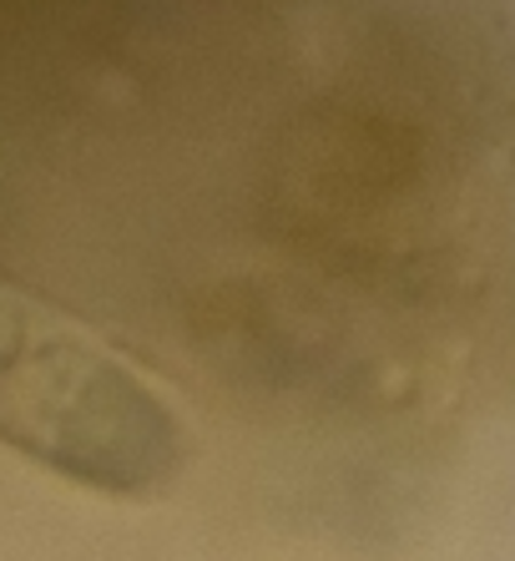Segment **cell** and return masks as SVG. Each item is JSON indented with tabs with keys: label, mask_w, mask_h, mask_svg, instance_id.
I'll list each match as a JSON object with an SVG mask.
<instances>
[{
	"label": "cell",
	"mask_w": 515,
	"mask_h": 561,
	"mask_svg": "<svg viewBox=\"0 0 515 561\" xmlns=\"http://www.w3.org/2000/svg\"><path fill=\"white\" fill-rule=\"evenodd\" d=\"M0 440L112 496H152L178 466V425L87 329L0 278Z\"/></svg>",
	"instance_id": "6da1fadb"
}]
</instances>
